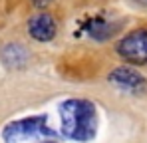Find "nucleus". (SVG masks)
Wrapping results in <instances>:
<instances>
[{"instance_id": "nucleus-1", "label": "nucleus", "mask_w": 147, "mask_h": 143, "mask_svg": "<svg viewBox=\"0 0 147 143\" xmlns=\"http://www.w3.org/2000/svg\"><path fill=\"white\" fill-rule=\"evenodd\" d=\"M60 123L64 137L88 143L98 133V109L90 99H66L60 103Z\"/></svg>"}, {"instance_id": "nucleus-2", "label": "nucleus", "mask_w": 147, "mask_h": 143, "mask_svg": "<svg viewBox=\"0 0 147 143\" xmlns=\"http://www.w3.org/2000/svg\"><path fill=\"white\" fill-rule=\"evenodd\" d=\"M40 135H52V129L46 125V115L18 119L8 123L2 129V139L6 143H22L26 139H34Z\"/></svg>"}, {"instance_id": "nucleus-3", "label": "nucleus", "mask_w": 147, "mask_h": 143, "mask_svg": "<svg viewBox=\"0 0 147 143\" xmlns=\"http://www.w3.org/2000/svg\"><path fill=\"white\" fill-rule=\"evenodd\" d=\"M115 52L129 64L145 66L147 64V28H137V30L125 34L117 42Z\"/></svg>"}, {"instance_id": "nucleus-4", "label": "nucleus", "mask_w": 147, "mask_h": 143, "mask_svg": "<svg viewBox=\"0 0 147 143\" xmlns=\"http://www.w3.org/2000/svg\"><path fill=\"white\" fill-rule=\"evenodd\" d=\"M28 34L38 42H50L58 34V24L50 14H36L28 20Z\"/></svg>"}, {"instance_id": "nucleus-5", "label": "nucleus", "mask_w": 147, "mask_h": 143, "mask_svg": "<svg viewBox=\"0 0 147 143\" xmlns=\"http://www.w3.org/2000/svg\"><path fill=\"white\" fill-rule=\"evenodd\" d=\"M109 82L119 86L123 90H129L133 94H141L147 90V82L145 78L139 72L131 70V68H115L109 74Z\"/></svg>"}, {"instance_id": "nucleus-6", "label": "nucleus", "mask_w": 147, "mask_h": 143, "mask_svg": "<svg viewBox=\"0 0 147 143\" xmlns=\"http://www.w3.org/2000/svg\"><path fill=\"white\" fill-rule=\"evenodd\" d=\"M0 56H2V62L8 66V68H22L26 62H28V52L24 46L20 44H6L0 50Z\"/></svg>"}, {"instance_id": "nucleus-7", "label": "nucleus", "mask_w": 147, "mask_h": 143, "mask_svg": "<svg viewBox=\"0 0 147 143\" xmlns=\"http://www.w3.org/2000/svg\"><path fill=\"white\" fill-rule=\"evenodd\" d=\"M117 28H119V24H111V22H107L105 18H94L92 22L88 24V32L96 40H107V38H111L117 32Z\"/></svg>"}, {"instance_id": "nucleus-8", "label": "nucleus", "mask_w": 147, "mask_h": 143, "mask_svg": "<svg viewBox=\"0 0 147 143\" xmlns=\"http://www.w3.org/2000/svg\"><path fill=\"white\" fill-rule=\"evenodd\" d=\"M50 2H52V0H32V4H34V6H38V8H46Z\"/></svg>"}, {"instance_id": "nucleus-9", "label": "nucleus", "mask_w": 147, "mask_h": 143, "mask_svg": "<svg viewBox=\"0 0 147 143\" xmlns=\"http://www.w3.org/2000/svg\"><path fill=\"white\" fill-rule=\"evenodd\" d=\"M133 4H137L141 8H147V0H133Z\"/></svg>"}, {"instance_id": "nucleus-10", "label": "nucleus", "mask_w": 147, "mask_h": 143, "mask_svg": "<svg viewBox=\"0 0 147 143\" xmlns=\"http://www.w3.org/2000/svg\"><path fill=\"white\" fill-rule=\"evenodd\" d=\"M40 143H56L54 139H46V141H40Z\"/></svg>"}]
</instances>
